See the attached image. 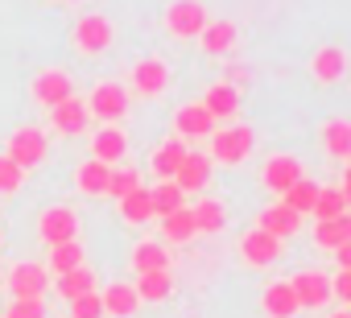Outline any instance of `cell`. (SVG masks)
Wrapping results in <instances>:
<instances>
[{"instance_id":"cell-38","label":"cell","mask_w":351,"mask_h":318,"mask_svg":"<svg viewBox=\"0 0 351 318\" xmlns=\"http://www.w3.org/2000/svg\"><path fill=\"white\" fill-rule=\"evenodd\" d=\"M5 318H46V302L42 297H13Z\"/></svg>"},{"instance_id":"cell-27","label":"cell","mask_w":351,"mask_h":318,"mask_svg":"<svg viewBox=\"0 0 351 318\" xmlns=\"http://www.w3.org/2000/svg\"><path fill=\"white\" fill-rule=\"evenodd\" d=\"M182 157H186V145H182V140H165V145L157 149V157H153V170H157L165 182H173V174H178V166H182Z\"/></svg>"},{"instance_id":"cell-15","label":"cell","mask_w":351,"mask_h":318,"mask_svg":"<svg viewBox=\"0 0 351 318\" xmlns=\"http://www.w3.org/2000/svg\"><path fill=\"white\" fill-rule=\"evenodd\" d=\"M173 124H178L182 136H211V132H215V120H211V112H207L203 103H186V108H178Z\"/></svg>"},{"instance_id":"cell-24","label":"cell","mask_w":351,"mask_h":318,"mask_svg":"<svg viewBox=\"0 0 351 318\" xmlns=\"http://www.w3.org/2000/svg\"><path fill=\"white\" fill-rule=\"evenodd\" d=\"M132 269H136V273H165V269H169V256H165L161 244L145 240V244L132 248Z\"/></svg>"},{"instance_id":"cell-41","label":"cell","mask_w":351,"mask_h":318,"mask_svg":"<svg viewBox=\"0 0 351 318\" xmlns=\"http://www.w3.org/2000/svg\"><path fill=\"white\" fill-rule=\"evenodd\" d=\"M330 293H335L339 302H351V273H339L335 285H330Z\"/></svg>"},{"instance_id":"cell-30","label":"cell","mask_w":351,"mask_h":318,"mask_svg":"<svg viewBox=\"0 0 351 318\" xmlns=\"http://www.w3.org/2000/svg\"><path fill=\"white\" fill-rule=\"evenodd\" d=\"M314 215H318V223H322V219H339V215H347V191H335V186H318V199H314Z\"/></svg>"},{"instance_id":"cell-40","label":"cell","mask_w":351,"mask_h":318,"mask_svg":"<svg viewBox=\"0 0 351 318\" xmlns=\"http://www.w3.org/2000/svg\"><path fill=\"white\" fill-rule=\"evenodd\" d=\"M71 318H104V302L99 293H83L71 302Z\"/></svg>"},{"instance_id":"cell-9","label":"cell","mask_w":351,"mask_h":318,"mask_svg":"<svg viewBox=\"0 0 351 318\" xmlns=\"http://www.w3.org/2000/svg\"><path fill=\"white\" fill-rule=\"evenodd\" d=\"M46 285H50V269H42V265H17L13 269V277H9V289H13V297H42L46 293Z\"/></svg>"},{"instance_id":"cell-17","label":"cell","mask_w":351,"mask_h":318,"mask_svg":"<svg viewBox=\"0 0 351 318\" xmlns=\"http://www.w3.org/2000/svg\"><path fill=\"white\" fill-rule=\"evenodd\" d=\"M54 112V128L58 132H66V136H79L83 128H87V103L83 99H66V103H58V108H50Z\"/></svg>"},{"instance_id":"cell-22","label":"cell","mask_w":351,"mask_h":318,"mask_svg":"<svg viewBox=\"0 0 351 318\" xmlns=\"http://www.w3.org/2000/svg\"><path fill=\"white\" fill-rule=\"evenodd\" d=\"M149 203H153V215H173V211H182L186 207V195L173 186V182H157L153 191H149Z\"/></svg>"},{"instance_id":"cell-43","label":"cell","mask_w":351,"mask_h":318,"mask_svg":"<svg viewBox=\"0 0 351 318\" xmlns=\"http://www.w3.org/2000/svg\"><path fill=\"white\" fill-rule=\"evenodd\" d=\"M228 75H232V87H236V83H248V79H252V71H248V66H232Z\"/></svg>"},{"instance_id":"cell-5","label":"cell","mask_w":351,"mask_h":318,"mask_svg":"<svg viewBox=\"0 0 351 318\" xmlns=\"http://www.w3.org/2000/svg\"><path fill=\"white\" fill-rule=\"evenodd\" d=\"M38 232H42V240L54 248V244H66V240H75V232H79V219H75V211H66V207H50V211H42V219H38Z\"/></svg>"},{"instance_id":"cell-6","label":"cell","mask_w":351,"mask_h":318,"mask_svg":"<svg viewBox=\"0 0 351 318\" xmlns=\"http://www.w3.org/2000/svg\"><path fill=\"white\" fill-rule=\"evenodd\" d=\"M289 289H293V297H298V310H318V306H326V297H330V281L322 277V273H298L293 281H289Z\"/></svg>"},{"instance_id":"cell-21","label":"cell","mask_w":351,"mask_h":318,"mask_svg":"<svg viewBox=\"0 0 351 318\" xmlns=\"http://www.w3.org/2000/svg\"><path fill=\"white\" fill-rule=\"evenodd\" d=\"M124 153H128V136H124L120 128H104V132L95 136V162L112 166V162H120Z\"/></svg>"},{"instance_id":"cell-3","label":"cell","mask_w":351,"mask_h":318,"mask_svg":"<svg viewBox=\"0 0 351 318\" xmlns=\"http://www.w3.org/2000/svg\"><path fill=\"white\" fill-rule=\"evenodd\" d=\"M165 21H169V34H178V38H199L203 25H207V9L199 5V0H173Z\"/></svg>"},{"instance_id":"cell-14","label":"cell","mask_w":351,"mask_h":318,"mask_svg":"<svg viewBox=\"0 0 351 318\" xmlns=\"http://www.w3.org/2000/svg\"><path fill=\"white\" fill-rule=\"evenodd\" d=\"M240 252H244V260H252V265H273V260L281 256V240H273V236H265V232L256 228V232H248V236L240 240Z\"/></svg>"},{"instance_id":"cell-29","label":"cell","mask_w":351,"mask_h":318,"mask_svg":"<svg viewBox=\"0 0 351 318\" xmlns=\"http://www.w3.org/2000/svg\"><path fill=\"white\" fill-rule=\"evenodd\" d=\"M343 71H347V54H343L339 46H326V50L314 54V75H318L322 83H335Z\"/></svg>"},{"instance_id":"cell-8","label":"cell","mask_w":351,"mask_h":318,"mask_svg":"<svg viewBox=\"0 0 351 318\" xmlns=\"http://www.w3.org/2000/svg\"><path fill=\"white\" fill-rule=\"evenodd\" d=\"M71 95H75V87H71V75H62V71H42L34 79V99L46 103V108H58Z\"/></svg>"},{"instance_id":"cell-13","label":"cell","mask_w":351,"mask_h":318,"mask_svg":"<svg viewBox=\"0 0 351 318\" xmlns=\"http://www.w3.org/2000/svg\"><path fill=\"white\" fill-rule=\"evenodd\" d=\"M298 178H302V162H298V157H273V162L265 166V186L277 191V195H285Z\"/></svg>"},{"instance_id":"cell-16","label":"cell","mask_w":351,"mask_h":318,"mask_svg":"<svg viewBox=\"0 0 351 318\" xmlns=\"http://www.w3.org/2000/svg\"><path fill=\"white\" fill-rule=\"evenodd\" d=\"M99 302H104V314H116V318H128V314H136V306H141L136 289H132V285H124V281L108 285V289L99 293Z\"/></svg>"},{"instance_id":"cell-2","label":"cell","mask_w":351,"mask_h":318,"mask_svg":"<svg viewBox=\"0 0 351 318\" xmlns=\"http://www.w3.org/2000/svg\"><path fill=\"white\" fill-rule=\"evenodd\" d=\"M252 145H256V136H252V128L248 124H236V128H223L219 136H215V145H211V153L219 157L223 166H236V162H244V157L252 153Z\"/></svg>"},{"instance_id":"cell-32","label":"cell","mask_w":351,"mask_h":318,"mask_svg":"<svg viewBox=\"0 0 351 318\" xmlns=\"http://www.w3.org/2000/svg\"><path fill=\"white\" fill-rule=\"evenodd\" d=\"M120 215H124L128 223H145V219H153L149 191H145V186H136L132 195H124V199H120Z\"/></svg>"},{"instance_id":"cell-12","label":"cell","mask_w":351,"mask_h":318,"mask_svg":"<svg viewBox=\"0 0 351 318\" xmlns=\"http://www.w3.org/2000/svg\"><path fill=\"white\" fill-rule=\"evenodd\" d=\"M298 228H302V215H293V211H289V207H281V203L261 211V232H265V236H273V240H289Z\"/></svg>"},{"instance_id":"cell-1","label":"cell","mask_w":351,"mask_h":318,"mask_svg":"<svg viewBox=\"0 0 351 318\" xmlns=\"http://www.w3.org/2000/svg\"><path fill=\"white\" fill-rule=\"evenodd\" d=\"M9 162H17L21 170H29V166H38L42 157H46V132L42 128H17L13 136H9Z\"/></svg>"},{"instance_id":"cell-33","label":"cell","mask_w":351,"mask_h":318,"mask_svg":"<svg viewBox=\"0 0 351 318\" xmlns=\"http://www.w3.org/2000/svg\"><path fill=\"white\" fill-rule=\"evenodd\" d=\"M83 265V244L79 240H66V244H54L50 248V269L62 277V273H71V269H79Z\"/></svg>"},{"instance_id":"cell-19","label":"cell","mask_w":351,"mask_h":318,"mask_svg":"<svg viewBox=\"0 0 351 318\" xmlns=\"http://www.w3.org/2000/svg\"><path fill=\"white\" fill-rule=\"evenodd\" d=\"M203 108L211 112V120H215V116H236V112H240V91H236L232 83H215V87L207 91Z\"/></svg>"},{"instance_id":"cell-11","label":"cell","mask_w":351,"mask_h":318,"mask_svg":"<svg viewBox=\"0 0 351 318\" xmlns=\"http://www.w3.org/2000/svg\"><path fill=\"white\" fill-rule=\"evenodd\" d=\"M132 83H136V91H145V95H161V91L169 87V71H165L161 58H141V62L132 66Z\"/></svg>"},{"instance_id":"cell-28","label":"cell","mask_w":351,"mask_h":318,"mask_svg":"<svg viewBox=\"0 0 351 318\" xmlns=\"http://www.w3.org/2000/svg\"><path fill=\"white\" fill-rule=\"evenodd\" d=\"M108 178H112V166L95 162V157L79 166V191H83V195H104V191H108Z\"/></svg>"},{"instance_id":"cell-26","label":"cell","mask_w":351,"mask_h":318,"mask_svg":"<svg viewBox=\"0 0 351 318\" xmlns=\"http://www.w3.org/2000/svg\"><path fill=\"white\" fill-rule=\"evenodd\" d=\"M314 240L322 248H339V244H351V215H339V219H322L314 228Z\"/></svg>"},{"instance_id":"cell-4","label":"cell","mask_w":351,"mask_h":318,"mask_svg":"<svg viewBox=\"0 0 351 318\" xmlns=\"http://www.w3.org/2000/svg\"><path fill=\"white\" fill-rule=\"evenodd\" d=\"M87 112H95L99 120H120L128 112V91L120 83H99L87 99Z\"/></svg>"},{"instance_id":"cell-10","label":"cell","mask_w":351,"mask_h":318,"mask_svg":"<svg viewBox=\"0 0 351 318\" xmlns=\"http://www.w3.org/2000/svg\"><path fill=\"white\" fill-rule=\"evenodd\" d=\"M75 42H79V50H87V54H99V50H108V42H112V21L108 17H83L79 25H75Z\"/></svg>"},{"instance_id":"cell-31","label":"cell","mask_w":351,"mask_h":318,"mask_svg":"<svg viewBox=\"0 0 351 318\" xmlns=\"http://www.w3.org/2000/svg\"><path fill=\"white\" fill-rule=\"evenodd\" d=\"M191 215H195V232H223V223H228V211L215 199H203L199 207H191Z\"/></svg>"},{"instance_id":"cell-7","label":"cell","mask_w":351,"mask_h":318,"mask_svg":"<svg viewBox=\"0 0 351 318\" xmlns=\"http://www.w3.org/2000/svg\"><path fill=\"white\" fill-rule=\"evenodd\" d=\"M207 182H211V157L207 153H186L178 174H173V186L182 195H191V191H203Z\"/></svg>"},{"instance_id":"cell-20","label":"cell","mask_w":351,"mask_h":318,"mask_svg":"<svg viewBox=\"0 0 351 318\" xmlns=\"http://www.w3.org/2000/svg\"><path fill=\"white\" fill-rule=\"evenodd\" d=\"M265 314L269 318H293L298 314V297H293V289L285 281H277V285L265 289Z\"/></svg>"},{"instance_id":"cell-44","label":"cell","mask_w":351,"mask_h":318,"mask_svg":"<svg viewBox=\"0 0 351 318\" xmlns=\"http://www.w3.org/2000/svg\"><path fill=\"white\" fill-rule=\"evenodd\" d=\"M330 318H351V314H347V310H339V314H330Z\"/></svg>"},{"instance_id":"cell-37","label":"cell","mask_w":351,"mask_h":318,"mask_svg":"<svg viewBox=\"0 0 351 318\" xmlns=\"http://www.w3.org/2000/svg\"><path fill=\"white\" fill-rule=\"evenodd\" d=\"M136 186H141V174H136V170H112V178H108V191H104V195L124 199V195H132Z\"/></svg>"},{"instance_id":"cell-39","label":"cell","mask_w":351,"mask_h":318,"mask_svg":"<svg viewBox=\"0 0 351 318\" xmlns=\"http://www.w3.org/2000/svg\"><path fill=\"white\" fill-rule=\"evenodd\" d=\"M21 182H25V170L17 162H9V157H0V195H13Z\"/></svg>"},{"instance_id":"cell-23","label":"cell","mask_w":351,"mask_h":318,"mask_svg":"<svg viewBox=\"0 0 351 318\" xmlns=\"http://www.w3.org/2000/svg\"><path fill=\"white\" fill-rule=\"evenodd\" d=\"M314 199H318V182L298 178V182L281 195V207H289L293 215H306V211H314Z\"/></svg>"},{"instance_id":"cell-36","label":"cell","mask_w":351,"mask_h":318,"mask_svg":"<svg viewBox=\"0 0 351 318\" xmlns=\"http://www.w3.org/2000/svg\"><path fill=\"white\" fill-rule=\"evenodd\" d=\"M322 140H326V149L335 157H351V124L347 120H330L326 132H322Z\"/></svg>"},{"instance_id":"cell-18","label":"cell","mask_w":351,"mask_h":318,"mask_svg":"<svg viewBox=\"0 0 351 318\" xmlns=\"http://www.w3.org/2000/svg\"><path fill=\"white\" fill-rule=\"evenodd\" d=\"M199 38H203V50L207 54H228L236 46V25L232 21H207Z\"/></svg>"},{"instance_id":"cell-42","label":"cell","mask_w":351,"mask_h":318,"mask_svg":"<svg viewBox=\"0 0 351 318\" xmlns=\"http://www.w3.org/2000/svg\"><path fill=\"white\" fill-rule=\"evenodd\" d=\"M335 260H339L343 273H351V244H339V248H335Z\"/></svg>"},{"instance_id":"cell-35","label":"cell","mask_w":351,"mask_h":318,"mask_svg":"<svg viewBox=\"0 0 351 318\" xmlns=\"http://www.w3.org/2000/svg\"><path fill=\"white\" fill-rule=\"evenodd\" d=\"M132 289H136V297H145V302H161V297H169L173 281H169V273H141V281H136Z\"/></svg>"},{"instance_id":"cell-34","label":"cell","mask_w":351,"mask_h":318,"mask_svg":"<svg viewBox=\"0 0 351 318\" xmlns=\"http://www.w3.org/2000/svg\"><path fill=\"white\" fill-rule=\"evenodd\" d=\"M161 232H165V240H178V244H186V240L195 236V215H191V207L173 211V215H165V219H161Z\"/></svg>"},{"instance_id":"cell-25","label":"cell","mask_w":351,"mask_h":318,"mask_svg":"<svg viewBox=\"0 0 351 318\" xmlns=\"http://www.w3.org/2000/svg\"><path fill=\"white\" fill-rule=\"evenodd\" d=\"M58 293H62L66 302H75V297H83V293H95V273H91L87 265L62 273V277H58Z\"/></svg>"}]
</instances>
